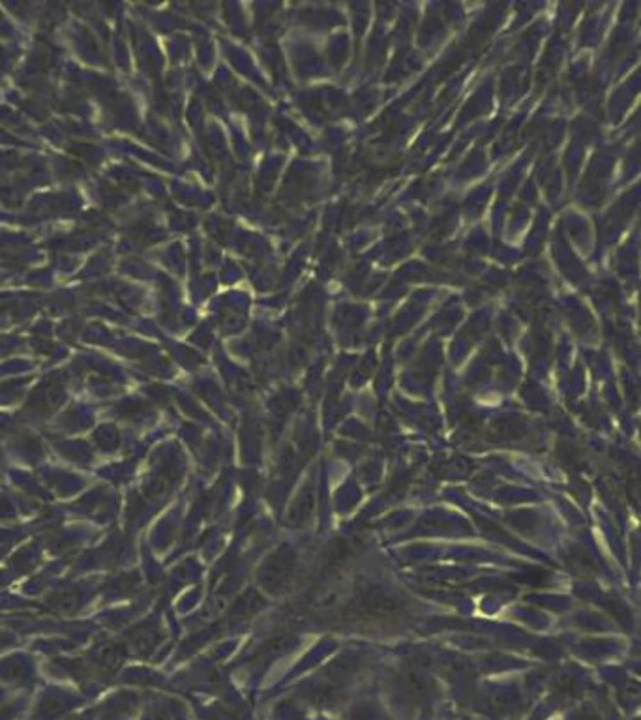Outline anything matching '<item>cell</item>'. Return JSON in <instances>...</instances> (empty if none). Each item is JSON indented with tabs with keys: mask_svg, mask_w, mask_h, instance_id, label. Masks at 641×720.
I'll return each instance as SVG.
<instances>
[{
	"mask_svg": "<svg viewBox=\"0 0 641 720\" xmlns=\"http://www.w3.org/2000/svg\"><path fill=\"white\" fill-rule=\"evenodd\" d=\"M401 608V600L396 599L394 594L372 589L358 599V610L369 615H390Z\"/></svg>",
	"mask_w": 641,
	"mask_h": 720,
	"instance_id": "obj_2",
	"label": "cell"
},
{
	"mask_svg": "<svg viewBox=\"0 0 641 720\" xmlns=\"http://www.w3.org/2000/svg\"><path fill=\"white\" fill-rule=\"evenodd\" d=\"M294 568V553L289 548H279L259 567V582L267 591H279L287 585Z\"/></svg>",
	"mask_w": 641,
	"mask_h": 720,
	"instance_id": "obj_1",
	"label": "cell"
},
{
	"mask_svg": "<svg viewBox=\"0 0 641 720\" xmlns=\"http://www.w3.org/2000/svg\"><path fill=\"white\" fill-rule=\"evenodd\" d=\"M313 505H316V497H313L311 492L300 495L299 499L294 501V505L291 506L289 521H293L296 526L304 524V521L311 516V512H313Z\"/></svg>",
	"mask_w": 641,
	"mask_h": 720,
	"instance_id": "obj_3",
	"label": "cell"
}]
</instances>
